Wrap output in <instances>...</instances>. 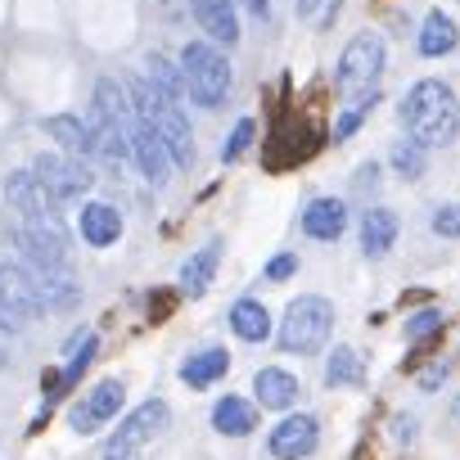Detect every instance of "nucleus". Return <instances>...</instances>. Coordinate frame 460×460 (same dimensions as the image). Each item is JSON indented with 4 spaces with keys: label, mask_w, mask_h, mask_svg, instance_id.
<instances>
[{
    "label": "nucleus",
    "mask_w": 460,
    "mask_h": 460,
    "mask_svg": "<svg viewBox=\"0 0 460 460\" xmlns=\"http://www.w3.org/2000/svg\"><path fill=\"white\" fill-rule=\"evenodd\" d=\"M181 68H185L190 100L199 109H221L226 104V95H230V64H226V55L212 41H190L181 50Z\"/></svg>",
    "instance_id": "nucleus-3"
},
{
    "label": "nucleus",
    "mask_w": 460,
    "mask_h": 460,
    "mask_svg": "<svg viewBox=\"0 0 460 460\" xmlns=\"http://www.w3.org/2000/svg\"><path fill=\"white\" fill-rule=\"evenodd\" d=\"M370 109H375V100H352V104L334 118V140H348V136L366 122V113H370Z\"/></svg>",
    "instance_id": "nucleus-30"
},
{
    "label": "nucleus",
    "mask_w": 460,
    "mask_h": 460,
    "mask_svg": "<svg viewBox=\"0 0 460 460\" xmlns=\"http://www.w3.org/2000/svg\"><path fill=\"white\" fill-rule=\"evenodd\" d=\"M442 379H447V366H433V370H424V375H420V384H424V388H438Z\"/></svg>",
    "instance_id": "nucleus-37"
},
{
    "label": "nucleus",
    "mask_w": 460,
    "mask_h": 460,
    "mask_svg": "<svg viewBox=\"0 0 460 460\" xmlns=\"http://www.w3.org/2000/svg\"><path fill=\"white\" fill-rule=\"evenodd\" d=\"M321 149V131L307 127V122H280L267 140V167L271 172H285V167H298L307 163L312 154Z\"/></svg>",
    "instance_id": "nucleus-7"
},
{
    "label": "nucleus",
    "mask_w": 460,
    "mask_h": 460,
    "mask_svg": "<svg viewBox=\"0 0 460 460\" xmlns=\"http://www.w3.org/2000/svg\"><path fill=\"white\" fill-rule=\"evenodd\" d=\"M226 370H230V357H226L221 348H208V352H199V357H190V361L181 366V379H185L190 388H208V384H217Z\"/></svg>",
    "instance_id": "nucleus-24"
},
{
    "label": "nucleus",
    "mask_w": 460,
    "mask_h": 460,
    "mask_svg": "<svg viewBox=\"0 0 460 460\" xmlns=\"http://www.w3.org/2000/svg\"><path fill=\"white\" fill-rule=\"evenodd\" d=\"M397 118L406 127L411 140H420L424 149H438V145H451L460 136V100L447 82H415L402 104H397Z\"/></svg>",
    "instance_id": "nucleus-1"
},
{
    "label": "nucleus",
    "mask_w": 460,
    "mask_h": 460,
    "mask_svg": "<svg viewBox=\"0 0 460 460\" xmlns=\"http://www.w3.org/2000/svg\"><path fill=\"white\" fill-rule=\"evenodd\" d=\"M95 113H104V118H118V122H136V113H131V104H127V91L113 82V77H104L100 86H95V104H91Z\"/></svg>",
    "instance_id": "nucleus-27"
},
{
    "label": "nucleus",
    "mask_w": 460,
    "mask_h": 460,
    "mask_svg": "<svg viewBox=\"0 0 460 460\" xmlns=\"http://www.w3.org/2000/svg\"><path fill=\"white\" fill-rule=\"evenodd\" d=\"M122 397H127L122 379H100V384L86 388L82 402L68 411V424H73L77 433H95V429H104V424L122 411Z\"/></svg>",
    "instance_id": "nucleus-8"
},
{
    "label": "nucleus",
    "mask_w": 460,
    "mask_h": 460,
    "mask_svg": "<svg viewBox=\"0 0 460 460\" xmlns=\"http://www.w3.org/2000/svg\"><path fill=\"white\" fill-rule=\"evenodd\" d=\"M190 10H194L199 28H203L212 41H226V46L240 41V19H235V5H230V0H194Z\"/></svg>",
    "instance_id": "nucleus-14"
},
{
    "label": "nucleus",
    "mask_w": 460,
    "mask_h": 460,
    "mask_svg": "<svg viewBox=\"0 0 460 460\" xmlns=\"http://www.w3.org/2000/svg\"><path fill=\"white\" fill-rule=\"evenodd\" d=\"M303 230L312 240H339L348 230V208L343 199H312L303 212Z\"/></svg>",
    "instance_id": "nucleus-15"
},
{
    "label": "nucleus",
    "mask_w": 460,
    "mask_h": 460,
    "mask_svg": "<svg viewBox=\"0 0 460 460\" xmlns=\"http://www.w3.org/2000/svg\"><path fill=\"white\" fill-rule=\"evenodd\" d=\"M5 199L14 203L19 217H59V199L41 185V176L28 167V172H10L5 176Z\"/></svg>",
    "instance_id": "nucleus-11"
},
{
    "label": "nucleus",
    "mask_w": 460,
    "mask_h": 460,
    "mask_svg": "<svg viewBox=\"0 0 460 460\" xmlns=\"http://www.w3.org/2000/svg\"><path fill=\"white\" fill-rule=\"evenodd\" d=\"M379 185V167L375 163H361L357 167V190H375Z\"/></svg>",
    "instance_id": "nucleus-36"
},
{
    "label": "nucleus",
    "mask_w": 460,
    "mask_h": 460,
    "mask_svg": "<svg viewBox=\"0 0 460 460\" xmlns=\"http://www.w3.org/2000/svg\"><path fill=\"white\" fill-rule=\"evenodd\" d=\"M393 240H397V217L388 208H370L361 217V249H366V258H384L393 249Z\"/></svg>",
    "instance_id": "nucleus-21"
},
{
    "label": "nucleus",
    "mask_w": 460,
    "mask_h": 460,
    "mask_svg": "<svg viewBox=\"0 0 460 460\" xmlns=\"http://www.w3.org/2000/svg\"><path fill=\"white\" fill-rule=\"evenodd\" d=\"M433 230H438V235H447V240H456V235H460V203L438 208V212H433Z\"/></svg>",
    "instance_id": "nucleus-33"
},
{
    "label": "nucleus",
    "mask_w": 460,
    "mask_h": 460,
    "mask_svg": "<svg viewBox=\"0 0 460 460\" xmlns=\"http://www.w3.org/2000/svg\"><path fill=\"white\" fill-rule=\"evenodd\" d=\"M379 77H384V37L379 32H361L343 46L339 55V73H334V86L339 95L352 104V100H379Z\"/></svg>",
    "instance_id": "nucleus-2"
},
{
    "label": "nucleus",
    "mask_w": 460,
    "mask_h": 460,
    "mask_svg": "<svg viewBox=\"0 0 460 460\" xmlns=\"http://www.w3.org/2000/svg\"><path fill=\"white\" fill-rule=\"evenodd\" d=\"M330 330H334V307H330V298L303 294V298L289 303V312H285V321H280V348H285V352H298V357H312V352L325 348Z\"/></svg>",
    "instance_id": "nucleus-4"
},
{
    "label": "nucleus",
    "mask_w": 460,
    "mask_h": 460,
    "mask_svg": "<svg viewBox=\"0 0 460 460\" xmlns=\"http://www.w3.org/2000/svg\"><path fill=\"white\" fill-rule=\"evenodd\" d=\"M64 357H68V366H64V379H68V388H73V384L82 379V370L91 366V357H95V334H91V330H77V334L68 339Z\"/></svg>",
    "instance_id": "nucleus-28"
},
{
    "label": "nucleus",
    "mask_w": 460,
    "mask_h": 460,
    "mask_svg": "<svg viewBox=\"0 0 460 460\" xmlns=\"http://www.w3.org/2000/svg\"><path fill=\"white\" fill-rule=\"evenodd\" d=\"M393 167H397L406 181H420V176H424V167H429L424 145H420V140H397V145H393Z\"/></svg>",
    "instance_id": "nucleus-29"
},
{
    "label": "nucleus",
    "mask_w": 460,
    "mask_h": 460,
    "mask_svg": "<svg viewBox=\"0 0 460 460\" xmlns=\"http://www.w3.org/2000/svg\"><path fill=\"white\" fill-rule=\"evenodd\" d=\"M316 447H321V424L312 415H285L271 429V456H280V460H303Z\"/></svg>",
    "instance_id": "nucleus-12"
},
{
    "label": "nucleus",
    "mask_w": 460,
    "mask_h": 460,
    "mask_svg": "<svg viewBox=\"0 0 460 460\" xmlns=\"http://www.w3.org/2000/svg\"><path fill=\"white\" fill-rule=\"evenodd\" d=\"M253 131H258V127H253V118H240V122H235V131H230V145H221V163H235V158L253 145Z\"/></svg>",
    "instance_id": "nucleus-31"
},
{
    "label": "nucleus",
    "mask_w": 460,
    "mask_h": 460,
    "mask_svg": "<svg viewBox=\"0 0 460 460\" xmlns=\"http://www.w3.org/2000/svg\"><path fill=\"white\" fill-rule=\"evenodd\" d=\"M172 424V411H167V402H145V406H136L118 429H113V438L104 442V451H100V460H140L145 456V447L163 433Z\"/></svg>",
    "instance_id": "nucleus-5"
},
{
    "label": "nucleus",
    "mask_w": 460,
    "mask_h": 460,
    "mask_svg": "<svg viewBox=\"0 0 460 460\" xmlns=\"http://www.w3.org/2000/svg\"><path fill=\"white\" fill-rule=\"evenodd\" d=\"M118 235H122L118 208H109V203H86L82 208V240L91 249H109V244H118Z\"/></svg>",
    "instance_id": "nucleus-16"
},
{
    "label": "nucleus",
    "mask_w": 460,
    "mask_h": 460,
    "mask_svg": "<svg viewBox=\"0 0 460 460\" xmlns=\"http://www.w3.org/2000/svg\"><path fill=\"white\" fill-rule=\"evenodd\" d=\"M149 312H154V316H167V312H172V298H158V303H149Z\"/></svg>",
    "instance_id": "nucleus-40"
},
{
    "label": "nucleus",
    "mask_w": 460,
    "mask_h": 460,
    "mask_svg": "<svg viewBox=\"0 0 460 460\" xmlns=\"http://www.w3.org/2000/svg\"><path fill=\"white\" fill-rule=\"evenodd\" d=\"M212 424H217V433L244 438V433H253L258 415H253V406H249L244 397H221V402L212 406Z\"/></svg>",
    "instance_id": "nucleus-23"
},
{
    "label": "nucleus",
    "mask_w": 460,
    "mask_h": 460,
    "mask_svg": "<svg viewBox=\"0 0 460 460\" xmlns=\"http://www.w3.org/2000/svg\"><path fill=\"white\" fill-rule=\"evenodd\" d=\"M131 158L140 163V172H145V181L149 185H167L172 181V149L163 145V136L149 127V122H131Z\"/></svg>",
    "instance_id": "nucleus-10"
},
{
    "label": "nucleus",
    "mask_w": 460,
    "mask_h": 460,
    "mask_svg": "<svg viewBox=\"0 0 460 460\" xmlns=\"http://www.w3.org/2000/svg\"><path fill=\"white\" fill-rule=\"evenodd\" d=\"M249 10H253L258 19H267V14H271V0H249Z\"/></svg>",
    "instance_id": "nucleus-39"
},
{
    "label": "nucleus",
    "mask_w": 460,
    "mask_h": 460,
    "mask_svg": "<svg viewBox=\"0 0 460 460\" xmlns=\"http://www.w3.org/2000/svg\"><path fill=\"white\" fill-rule=\"evenodd\" d=\"M253 393H258V402H262L267 411H289L303 388H298V379H294L289 370H258Z\"/></svg>",
    "instance_id": "nucleus-20"
},
{
    "label": "nucleus",
    "mask_w": 460,
    "mask_h": 460,
    "mask_svg": "<svg viewBox=\"0 0 460 460\" xmlns=\"http://www.w3.org/2000/svg\"><path fill=\"white\" fill-rule=\"evenodd\" d=\"M298 271V258L294 253H280V258H271V267H267V280H289Z\"/></svg>",
    "instance_id": "nucleus-34"
},
{
    "label": "nucleus",
    "mask_w": 460,
    "mask_h": 460,
    "mask_svg": "<svg viewBox=\"0 0 460 460\" xmlns=\"http://www.w3.org/2000/svg\"><path fill=\"white\" fill-rule=\"evenodd\" d=\"M5 352H10V339H5V330H0V361H5Z\"/></svg>",
    "instance_id": "nucleus-41"
},
{
    "label": "nucleus",
    "mask_w": 460,
    "mask_h": 460,
    "mask_svg": "<svg viewBox=\"0 0 460 460\" xmlns=\"http://www.w3.org/2000/svg\"><path fill=\"white\" fill-rule=\"evenodd\" d=\"M456 46H460L456 19L442 14V10H429V19H424V28H420V55H424V59H442V55H451Z\"/></svg>",
    "instance_id": "nucleus-17"
},
{
    "label": "nucleus",
    "mask_w": 460,
    "mask_h": 460,
    "mask_svg": "<svg viewBox=\"0 0 460 460\" xmlns=\"http://www.w3.org/2000/svg\"><path fill=\"white\" fill-rule=\"evenodd\" d=\"M217 262H221V244L217 240H208L185 267H181V294H190V298H203L208 294V285H212V276H217Z\"/></svg>",
    "instance_id": "nucleus-19"
},
{
    "label": "nucleus",
    "mask_w": 460,
    "mask_h": 460,
    "mask_svg": "<svg viewBox=\"0 0 460 460\" xmlns=\"http://www.w3.org/2000/svg\"><path fill=\"white\" fill-rule=\"evenodd\" d=\"M46 136L59 140L64 154H77V158L95 154V131H91V122H82V118H73V113H55V118H46Z\"/></svg>",
    "instance_id": "nucleus-18"
},
{
    "label": "nucleus",
    "mask_w": 460,
    "mask_h": 460,
    "mask_svg": "<svg viewBox=\"0 0 460 460\" xmlns=\"http://www.w3.org/2000/svg\"><path fill=\"white\" fill-rule=\"evenodd\" d=\"M230 330H235L244 343H262V339H271V316H267L262 303L244 298V303L230 307Z\"/></svg>",
    "instance_id": "nucleus-22"
},
{
    "label": "nucleus",
    "mask_w": 460,
    "mask_h": 460,
    "mask_svg": "<svg viewBox=\"0 0 460 460\" xmlns=\"http://www.w3.org/2000/svg\"><path fill=\"white\" fill-rule=\"evenodd\" d=\"M19 267L28 271V280H32V289H37V298H41L46 312L73 307V303L82 298V289H77V280L68 276V267H59V262H19Z\"/></svg>",
    "instance_id": "nucleus-9"
},
{
    "label": "nucleus",
    "mask_w": 460,
    "mask_h": 460,
    "mask_svg": "<svg viewBox=\"0 0 460 460\" xmlns=\"http://www.w3.org/2000/svg\"><path fill=\"white\" fill-rule=\"evenodd\" d=\"M366 379V361L357 348H334L330 361H325V384L330 388H357Z\"/></svg>",
    "instance_id": "nucleus-25"
},
{
    "label": "nucleus",
    "mask_w": 460,
    "mask_h": 460,
    "mask_svg": "<svg viewBox=\"0 0 460 460\" xmlns=\"http://www.w3.org/2000/svg\"><path fill=\"white\" fill-rule=\"evenodd\" d=\"M163 95H172V100H185L190 95V86H185V68H176L172 59H163V55H149V73H145Z\"/></svg>",
    "instance_id": "nucleus-26"
},
{
    "label": "nucleus",
    "mask_w": 460,
    "mask_h": 460,
    "mask_svg": "<svg viewBox=\"0 0 460 460\" xmlns=\"http://www.w3.org/2000/svg\"><path fill=\"white\" fill-rule=\"evenodd\" d=\"M316 5H321V0H294V10H298V19H307V14H316Z\"/></svg>",
    "instance_id": "nucleus-38"
},
{
    "label": "nucleus",
    "mask_w": 460,
    "mask_h": 460,
    "mask_svg": "<svg viewBox=\"0 0 460 460\" xmlns=\"http://www.w3.org/2000/svg\"><path fill=\"white\" fill-rule=\"evenodd\" d=\"M0 307H5V312H10L14 321H32L37 312H46L23 267H10V262H0Z\"/></svg>",
    "instance_id": "nucleus-13"
},
{
    "label": "nucleus",
    "mask_w": 460,
    "mask_h": 460,
    "mask_svg": "<svg viewBox=\"0 0 460 460\" xmlns=\"http://www.w3.org/2000/svg\"><path fill=\"white\" fill-rule=\"evenodd\" d=\"M32 172L41 176V185H46L59 203H73V199H82V194L95 185L91 167H86L77 154H37Z\"/></svg>",
    "instance_id": "nucleus-6"
},
{
    "label": "nucleus",
    "mask_w": 460,
    "mask_h": 460,
    "mask_svg": "<svg viewBox=\"0 0 460 460\" xmlns=\"http://www.w3.org/2000/svg\"><path fill=\"white\" fill-rule=\"evenodd\" d=\"M429 334H442V312H415L406 321V339H429Z\"/></svg>",
    "instance_id": "nucleus-32"
},
{
    "label": "nucleus",
    "mask_w": 460,
    "mask_h": 460,
    "mask_svg": "<svg viewBox=\"0 0 460 460\" xmlns=\"http://www.w3.org/2000/svg\"><path fill=\"white\" fill-rule=\"evenodd\" d=\"M393 442H415V415H397L393 420Z\"/></svg>",
    "instance_id": "nucleus-35"
}]
</instances>
